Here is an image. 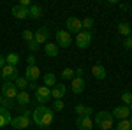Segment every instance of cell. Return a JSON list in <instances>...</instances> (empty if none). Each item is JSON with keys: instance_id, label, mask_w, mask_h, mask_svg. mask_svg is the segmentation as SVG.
Masks as SVG:
<instances>
[{"instance_id": "1", "label": "cell", "mask_w": 132, "mask_h": 130, "mask_svg": "<svg viewBox=\"0 0 132 130\" xmlns=\"http://www.w3.org/2000/svg\"><path fill=\"white\" fill-rule=\"evenodd\" d=\"M32 120L37 127H50L53 120H55V111L51 107H46V106H37L34 112H32Z\"/></svg>"}, {"instance_id": "2", "label": "cell", "mask_w": 132, "mask_h": 130, "mask_svg": "<svg viewBox=\"0 0 132 130\" xmlns=\"http://www.w3.org/2000/svg\"><path fill=\"white\" fill-rule=\"evenodd\" d=\"M113 114L109 111H99V112H95V118H93V123L95 125H99L101 130H111L114 125H113Z\"/></svg>"}, {"instance_id": "3", "label": "cell", "mask_w": 132, "mask_h": 130, "mask_svg": "<svg viewBox=\"0 0 132 130\" xmlns=\"http://www.w3.org/2000/svg\"><path fill=\"white\" fill-rule=\"evenodd\" d=\"M76 46L79 48V49H86V48H90L92 44V32H79L78 35H76Z\"/></svg>"}, {"instance_id": "4", "label": "cell", "mask_w": 132, "mask_h": 130, "mask_svg": "<svg viewBox=\"0 0 132 130\" xmlns=\"http://www.w3.org/2000/svg\"><path fill=\"white\" fill-rule=\"evenodd\" d=\"M0 93H2L7 100H16V97H18V93H20V91H18V88H16V84H14V83H4Z\"/></svg>"}, {"instance_id": "5", "label": "cell", "mask_w": 132, "mask_h": 130, "mask_svg": "<svg viewBox=\"0 0 132 130\" xmlns=\"http://www.w3.org/2000/svg\"><path fill=\"white\" fill-rule=\"evenodd\" d=\"M50 99H51V88H48V86H37V90H35V100H37V104L44 106Z\"/></svg>"}, {"instance_id": "6", "label": "cell", "mask_w": 132, "mask_h": 130, "mask_svg": "<svg viewBox=\"0 0 132 130\" xmlns=\"http://www.w3.org/2000/svg\"><path fill=\"white\" fill-rule=\"evenodd\" d=\"M0 72H2L4 83H14V81L20 77V76H18V69H16V67H11V65H5Z\"/></svg>"}, {"instance_id": "7", "label": "cell", "mask_w": 132, "mask_h": 130, "mask_svg": "<svg viewBox=\"0 0 132 130\" xmlns=\"http://www.w3.org/2000/svg\"><path fill=\"white\" fill-rule=\"evenodd\" d=\"M11 127L18 130H23V128H28L30 127V116H25V114H20V116H14L11 120Z\"/></svg>"}, {"instance_id": "8", "label": "cell", "mask_w": 132, "mask_h": 130, "mask_svg": "<svg viewBox=\"0 0 132 130\" xmlns=\"http://www.w3.org/2000/svg\"><path fill=\"white\" fill-rule=\"evenodd\" d=\"M72 42V37L67 30H58L56 32V46L58 48H69Z\"/></svg>"}, {"instance_id": "9", "label": "cell", "mask_w": 132, "mask_h": 130, "mask_svg": "<svg viewBox=\"0 0 132 130\" xmlns=\"http://www.w3.org/2000/svg\"><path fill=\"white\" fill-rule=\"evenodd\" d=\"M67 32L69 33H79V32H83V27H81V20L79 18H76V16H71V18H67Z\"/></svg>"}, {"instance_id": "10", "label": "cell", "mask_w": 132, "mask_h": 130, "mask_svg": "<svg viewBox=\"0 0 132 130\" xmlns=\"http://www.w3.org/2000/svg\"><path fill=\"white\" fill-rule=\"evenodd\" d=\"M111 114H113V120H118V121L129 120V116H130V109H129L127 106H118V107L113 109Z\"/></svg>"}, {"instance_id": "11", "label": "cell", "mask_w": 132, "mask_h": 130, "mask_svg": "<svg viewBox=\"0 0 132 130\" xmlns=\"http://www.w3.org/2000/svg\"><path fill=\"white\" fill-rule=\"evenodd\" d=\"M25 77H27L28 83H37V79L41 77V69H39L37 65L27 67V70H25Z\"/></svg>"}, {"instance_id": "12", "label": "cell", "mask_w": 132, "mask_h": 130, "mask_svg": "<svg viewBox=\"0 0 132 130\" xmlns=\"http://www.w3.org/2000/svg\"><path fill=\"white\" fill-rule=\"evenodd\" d=\"M48 37H50V28L48 27H41L34 32V40L41 46L42 42H48Z\"/></svg>"}, {"instance_id": "13", "label": "cell", "mask_w": 132, "mask_h": 130, "mask_svg": "<svg viewBox=\"0 0 132 130\" xmlns=\"http://www.w3.org/2000/svg\"><path fill=\"white\" fill-rule=\"evenodd\" d=\"M85 86H86L85 77H74V79H71V90H72V93H76V95L83 93V91H85Z\"/></svg>"}, {"instance_id": "14", "label": "cell", "mask_w": 132, "mask_h": 130, "mask_svg": "<svg viewBox=\"0 0 132 130\" xmlns=\"http://www.w3.org/2000/svg\"><path fill=\"white\" fill-rule=\"evenodd\" d=\"M76 127H78V130H92L93 128V120H92V116L78 118V120H76Z\"/></svg>"}, {"instance_id": "15", "label": "cell", "mask_w": 132, "mask_h": 130, "mask_svg": "<svg viewBox=\"0 0 132 130\" xmlns=\"http://www.w3.org/2000/svg\"><path fill=\"white\" fill-rule=\"evenodd\" d=\"M65 91H67V86H65V84H62V83H56V84L51 88V99L62 100V97L65 95Z\"/></svg>"}, {"instance_id": "16", "label": "cell", "mask_w": 132, "mask_h": 130, "mask_svg": "<svg viewBox=\"0 0 132 130\" xmlns=\"http://www.w3.org/2000/svg\"><path fill=\"white\" fill-rule=\"evenodd\" d=\"M12 16L16 20H25V18H28V9L27 7H21L20 4L18 5H12Z\"/></svg>"}, {"instance_id": "17", "label": "cell", "mask_w": 132, "mask_h": 130, "mask_svg": "<svg viewBox=\"0 0 132 130\" xmlns=\"http://www.w3.org/2000/svg\"><path fill=\"white\" fill-rule=\"evenodd\" d=\"M11 120H12L11 111L5 109V107H0V128H2V127H7V125H11Z\"/></svg>"}, {"instance_id": "18", "label": "cell", "mask_w": 132, "mask_h": 130, "mask_svg": "<svg viewBox=\"0 0 132 130\" xmlns=\"http://www.w3.org/2000/svg\"><path fill=\"white\" fill-rule=\"evenodd\" d=\"M74 112L78 114V118H83V116H92V112L93 109L88 107V106H83V104H78L76 107H74Z\"/></svg>"}, {"instance_id": "19", "label": "cell", "mask_w": 132, "mask_h": 130, "mask_svg": "<svg viewBox=\"0 0 132 130\" xmlns=\"http://www.w3.org/2000/svg\"><path fill=\"white\" fill-rule=\"evenodd\" d=\"M58 46H56V42H46V46H44V53L51 56V58H55V56H58Z\"/></svg>"}, {"instance_id": "20", "label": "cell", "mask_w": 132, "mask_h": 130, "mask_svg": "<svg viewBox=\"0 0 132 130\" xmlns=\"http://www.w3.org/2000/svg\"><path fill=\"white\" fill-rule=\"evenodd\" d=\"M92 76H93L95 79H106V76H108V74H106V69L102 67L101 63H97V65H93V67H92Z\"/></svg>"}, {"instance_id": "21", "label": "cell", "mask_w": 132, "mask_h": 130, "mask_svg": "<svg viewBox=\"0 0 132 130\" xmlns=\"http://www.w3.org/2000/svg\"><path fill=\"white\" fill-rule=\"evenodd\" d=\"M30 100H32V97H30V93H28L27 90L20 91V93H18V97H16V102L20 104L21 107H23V106H28V104H30Z\"/></svg>"}, {"instance_id": "22", "label": "cell", "mask_w": 132, "mask_h": 130, "mask_svg": "<svg viewBox=\"0 0 132 130\" xmlns=\"http://www.w3.org/2000/svg\"><path fill=\"white\" fill-rule=\"evenodd\" d=\"M41 16H42V7H41V5L32 4L30 9H28V18H32V20H39Z\"/></svg>"}, {"instance_id": "23", "label": "cell", "mask_w": 132, "mask_h": 130, "mask_svg": "<svg viewBox=\"0 0 132 130\" xmlns=\"http://www.w3.org/2000/svg\"><path fill=\"white\" fill-rule=\"evenodd\" d=\"M42 81H44V86L53 88V86L56 84V76H55L53 72H46V74H44V77H42Z\"/></svg>"}, {"instance_id": "24", "label": "cell", "mask_w": 132, "mask_h": 130, "mask_svg": "<svg viewBox=\"0 0 132 130\" xmlns=\"http://www.w3.org/2000/svg\"><path fill=\"white\" fill-rule=\"evenodd\" d=\"M18 63H20V55H18V53H9V55H5V65L16 67Z\"/></svg>"}, {"instance_id": "25", "label": "cell", "mask_w": 132, "mask_h": 130, "mask_svg": "<svg viewBox=\"0 0 132 130\" xmlns=\"http://www.w3.org/2000/svg\"><path fill=\"white\" fill-rule=\"evenodd\" d=\"M118 33L120 35H123V37H130V30H132V27L129 25V23H120L118 27Z\"/></svg>"}, {"instance_id": "26", "label": "cell", "mask_w": 132, "mask_h": 130, "mask_svg": "<svg viewBox=\"0 0 132 130\" xmlns=\"http://www.w3.org/2000/svg\"><path fill=\"white\" fill-rule=\"evenodd\" d=\"M14 84H16L18 91H25L27 88H28V81H27V77H25V76H23V77H18V79L14 81Z\"/></svg>"}, {"instance_id": "27", "label": "cell", "mask_w": 132, "mask_h": 130, "mask_svg": "<svg viewBox=\"0 0 132 130\" xmlns=\"http://www.w3.org/2000/svg\"><path fill=\"white\" fill-rule=\"evenodd\" d=\"M114 130H132V123L129 120H122V121H118Z\"/></svg>"}, {"instance_id": "28", "label": "cell", "mask_w": 132, "mask_h": 130, "mask_svg": "<svg viewBox=\"0 0 132 130\" xmlns=\"http://www.w3.org/2000/svg\"><path fill=\"white\" fill-rule=\"evenodd\" d=\"M74 69H63L62 70V74H60V77L62 79H65V81H69V79H74Z\"/></svg>"}, {"instance_id": "29", "label": "cell", "mask_w": 132, "mask_h": 130, "mask_svg": "<svg viewBox=\"0 0 132 130\" xmlns=\"http://www.w3.org/2000/svg\"><path fill=\"white\" fill-rule=\"evenodd\" d=\"M122 102H123V106H127V107L132 106V93L130 91H123L122 93Z\"/></svg>"}, {"instance_id": "30", "label": "cell", "mask_w": 132, "mask_h": 130, "mask_svg": "<svg viewBox=\"0 0 132 130\" xmlns=\"http://www.w3.org/2000/svg\"><path fill=\"white\" fill-rule=\"evenodd\" d=\"M81 27L85 28V32H90L92 28H93V20H92V18H85V20H81Z\"/></svg>"}, {"instance_id": "31", "label": "cell", "mask_w": 132, "mask_h": 130, "mask_svg": "<svg viewBox=\"0 0 132 130\" xmlns=\"http://www.w3.org/2000/svg\"><path fill=\"white\" fill-rule=\"evenodd\" d=\"M63 107H65L63 100H55V102H53V107H51V109L56 111V112H60V111H63Z\"/></svg>"}, {"instance_id": "32", "label": "cell", "mask_w": 132, "mask_h": 130, "mask_svg": "<svg viewBox=\"0 0 132 130\" xmlns=\"http://www.w3.org/2000/svg\"><path fill=\"white\" fill-rule=\"evenodd\" d=\"M23 39L27 40V42H32V40H34V32L28 30V28H27V30H23Z\"/></svg>"}, {"instance_id": "33", "label": "cell", "mask_w": 132, "mask_h": 130, "mask_svg": "<svg viewBox=\"0 0 132 130\" xmlns=\"http://www.w3.org/2000/svg\"><path fill=\"white\" fill-rule=\"evenodd\" d=\"M27 46H28V49H30L32 53H35V51H37L39 48H41V46H39V44H37L35 40H32V42H27Z\"/></svg>"}, {"instance_id": "34", "label": "cell", "mask_w": 132, "mask_h": 130, "mask_svg": "<svg viewBox=\"0 0 132 130\" xmlns=\"http://www.w3.org/2000/svg\"><path fill=\"white\" fill-rule=\"evenodd\" d=\"M123 48H125V49H132V37H125V40H123Z\"/></svg>"}, {"instance_id": "35", "label": "cell", "mask_w": 132, "mask_h": 130, "mask_svg": "<svg viewBox=\"0 0 132 130\" xmlns=\"http://www.w3.org/2000/svg\"><path fill=\"white\" fill-rule=\"evenodd\" d=\"M30 65H35V56L32 55V56H27V67H30Z\"/></svg>"}, {"instance_id": "36", "label": "cell", "mask_w": 132, "mask_h": 130, "mask_svg": "<svg viewBox=\"0 0 132 130\" xmlns=\"http://www.w3.org/2000/svg\"><path fill=\"white\" fill-rule=\"evenodd\" d=\"M83 72H85V70H83L81 67H78V69H74V74H76L74 77H85V76H83Z\"/></svg>"}, {"instance_id": "37", "label": "cell", "mask_w": 132, "mask_h": 130, "mask_svg": "<svg viewBox=\"0 0 132 130\" xmlns=\"http://www.w3.org/2000/svg\"><path fill=\"white\" fill-rule=\"evenodd\" d=\"M4 67H5V56H4V55H0V70L4 69Z\"/></svg>"}, {"instance_id": "38", "label": "cell", "mask_w": 132, "mask_h": 130, "mask_svg": "<svg viewBox=\"0 0 132 130\" xmlns=\"http://www.w3.org/2000/svg\"><path fill=\"white\" fill-rule=\"evenodd\" d=\"M120 7H122V11H127V9H129V5H127V4H120Z\"/></svg>"}, {"instance_id": "39", "label": "cell", "mask_w": 132, "mask_h": 130, "mask_svg": "<svg viewBox=\"0 0 132 130\" xmlns=\"http://www.w3.org/2000/svg\"><path fill=\"white\" fill-rule=\"evenodd\" d=\"M129 121H130V123H132V114H130V116H129Z\"/></svg>"}, {"instance_id": "40", "label": "cell", "mask_w": 132, "mask_h": 130, "mask_svg": "<svg viewBox=\"0 0 132 130\" xmlns=\"http://www.w3.org/2000/svg\"><path fill=\"white\" fill-rule=\"evenodd\" d=\"M129 109H130V114H132V106H130V107H129Z\"/></svg>"}, {"instance_id": "41", "label": "cell", "mask_w": 132, "mask_h": 130, "mask_svg": "<svg viewBox=\"0 0 132 130\" xmlns=\"http://www.w3.org/2000/svg\"><path fill=\"white\" fill-rule=\"evenodd\" d=\"M130 37H132V30H130Z\"/></svg>"}, {"instance_id": "42", "label": "cell", "mask_w": 132, "mask_h": 130, "mask_svg": "<svg viewBox=\"0 0 132 130\" xmlns=\"http://www.w3.org/2000/svg\"><path fill=\"white\" fill-rule=\"evenodd\" d=\"M0 77H2V72H0Z\"/></svg>"}, {"instance_id": "43", "label": "cell", "mask_w": 132, "mask_h": 130, "mask_svg": "<svg viewBox=\"0 0 132 130\" xmlns=\"http://www.w3.org/2000/svg\"><path fill=\"white\" fill-rule=\"evenodd\" d=\"M111 130H114V128H111Z\"/></svg>"}]
</instances>
